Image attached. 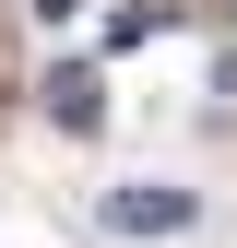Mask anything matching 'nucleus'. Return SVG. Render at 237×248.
Wrapping results in <instances>:
<instances>
[{"instance_id":"nucleus-1","label":"nucleus","mask_w":237,"mask_h":248,"mask_svg":"<svg viewBox=\"0 0 237 248\" xmlns=\"http://www.w3.org/2000/svg\"><path fill=\"white\" fill-rule=\"evenodd\" d=\"M190 189H166V177H131V189H107V225L118 236H178V225H190Z\"/></svg>"},{"instance_id":"nucleus-2","label":"nucleus","mask_w":237,"mask_h":248,"mask_svg":"<svg viewBox=\"0 0 237 248\" xmlns=\"http://www.w3.org/2000/svg\"><path fill=\"white\" fill-rule=\"evenodd\" d=\"M95 95H107L95 71H59V83H48V118H59V130H95Z\"/></svg>"},{"instance_id":"nucleus-3","label":"nucleus","mask_w":237,"mask_h":248,"mask_svg":"<svg viewBox=\"0 0 237 248\" xmlns=\"http://www.w3.org/2000/svg\"><path fill=\"white\" fill-rule=\"evenodd\" d=\"M24 12H36V24H71V12H83V0H24Z\"/></svg>"}]
</instances>
